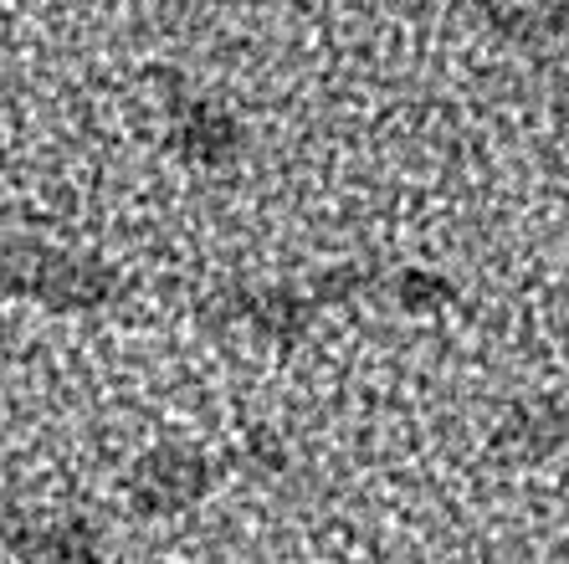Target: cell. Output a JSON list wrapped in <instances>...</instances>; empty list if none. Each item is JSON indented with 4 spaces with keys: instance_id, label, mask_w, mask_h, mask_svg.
<instances>
[{
    "instance_id": "6da1fadb",
    "label": "cell",
    "mask_w": 569,
    "mask_h": 564,
    "mask_svg": "<svg viewBox=\"0 0 569 564\" xmlns=\"http://www.w3.org/2000/svg\"><path fill=\"white\" fill-rule=\"evenodd\" d=\"M200 487H206V467L190 452H159V457H149L139 467L133 493H139L144 508H180V503L196 498Z\"/></svg>"
},
{
    "instance_id": "7a4b0ae2",
    "label": "cell",
    "mask_w": 569,
    "mask_h": 564,
    "mask_svg": "<svg viewBox=\"0 0 569 564\" xmlns=\"http://www.w3.org/2000/svg\"><path fill=\"white\" fill-rule=\"evenodd\" d=\"M565 432L569 420L555 400H529V406H518L513 416L503 420V446H513L518 457H549L565 446Z\"/></svg>"
},
{
    "instance_id": "3957f363",
    "label": "cell",
    "mask_w": 569,
    "mask_h": 564,
    "mask_svg": "<svg viewBox=\"0 0 569 564\" xmlns=\"http://www.w3.org/2000/svg\"><path fill=\"white\" fill-rule=\"evenodd\" d=\"M451 298H457V288H451L441 273H431V267H406V273L396 277V303L406 308V314H441V308H451Z\"/></svg>"
},
{
    "instance_id": "277c9868",
    "label": "cell",
    "mask_w": 569,
    "mask_h": 564,
    "mask_svg": "<svg viewBox=\"0 0 569 564\" xmlns=\"http://www.w3.org/2000/svg\"><path fill=\"white\" fill-rule=\"evenodd\" d=\"M308 308L298 293H288V288H278V293H267V298H257L252 303V318L272 334V339H292V334H303V324H308Z\"/></svg>"
},
{
    "instance_id": "5b68a950",
    "label": "cell",
    "mask_w": 569,
    "mask_h": 564,
    "mask_svg": "<svg viewBox=\"0 0 569 564\" xmlns=\"http://www.w3.org/2000/svg\"><path fill=\"white\" fill-rule=\"evenodd\" d=\"M365 288V273H355V267H339L333 277H323V288H318V298H349V293H359Z\"/></svg>"
}]
</instances>
